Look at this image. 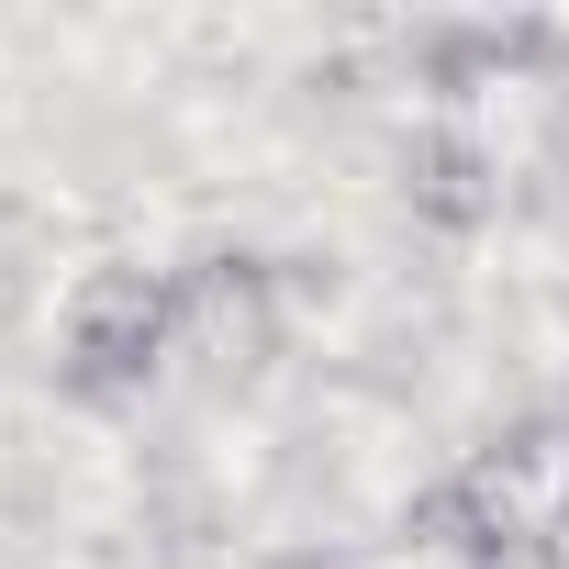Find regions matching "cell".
Instances as JSON below:
<instances>
[{
  "label": "cell",
  "mask_w": 569,
  "mask_h": 569,
  "mask_svg": "<svg viewBox=\"0 0 569 569\" xmlns=\"http://www.w3.org/2000/svg\"><path fill=\"white\" fill-rule=\"evenodd\" d=\"M402 201H413L425 223H447V234L491 223V212H502V157L480 146V123H458V112L413 123V134H402Z\"/></svg>",
  "instance_id": "obj_3"
},
{
  "label": "cell",
  "mask_w": 569,
  "mask_h": 569,
  "mask_svg": "<svg viewBox=\"0 0 569 569\" xmlns=\"http://www.w3.org/2000/svg\"><path fill=\"white\" fill-rule=\"evenodd\" d=\"M168 291H179V358L201 380H257L279 347H291V291H279L257 257H234V246L168 268Z\"/></svg>",
  "instance_id": "obj_2"
},
{
  "label": "cell",
  "mask_w": 569,
  "mask_h": 569,
  "mask_svg": "<svg viewBox=\"0 0 569 569\" xmlns=\"http://www.w3.org/2000/svg\"><path fill=\"white\" fill-rule=\"evenodd\" d=\"M279 569H347L336 547H291V558H279Z\"/></svg>",
  "instance_id": "obj_5"
},
{
  "label": "cell",
  "mask_w": 569,
  "mask_h": 569,
  "mask_svg": "<svg viewBox=\"0 0 569 569\" xmlns=\"http://www.w3.org/2000/svg\"><path fill=\"white\" fill-rule=\"evenodd\" d=\"M458 569H569V547H558V536H491V547H469Z\"/></svg>",
  "instance_id": "obj_4"
},
{
  "label": "cell",
  "mask_w": 569,
  "mask_h": 569,
  "mask_svg": "<svg viewBox=\"0 0 569 569\" xmlns=\"http://www.w3.org/2000/svg\"><path fill=\"white\" fill-rule=\"evenodd\" d=\"M157 358H179V291H168V268H134V257L79 268V291H68V380L79 391H146Z\"/></svg>",
  "instance_id": "obj_1"
}]
</instances>
